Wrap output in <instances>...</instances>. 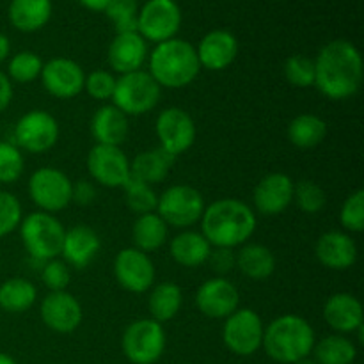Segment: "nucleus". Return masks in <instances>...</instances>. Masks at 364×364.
<instances>
[{
    "label": "nucleus",
    "instance_id": "7ed1b4c3",
    "mask_svg": "<svg viewBox=\"0 0 364 364\" xmlns=\"http://www.w3.org/2000/svg\"><path fill=\"white\" fill-rule=\"evenodd\" d=\"M199 66L196 46L187 39L173 38L159 43L149 55L148 73L160 87L183 89L198 78Z\"/></svg>",
    "mask_w": 364,
    "mask_h": 364
},
{
    "label": "nucleus",
    "instance_id": "dca6fc26",
    "mask_svg": "<svg viewBox=\"0 0 364 364\" xmlns=\"http://www.w3.org/2000/svg\"><path fill=\"white\" fill-rule=\"evenodd\" d=\"M43 87L48 95L59 100L77 98L84 91L85 73L82 66L66 57H53L43 64L41 70Z\"/></svg>",
    "mask_w": 364,
    "mask_h": 364
},
{
    "label": "nucleus",
    "instance_id": "473e14b6",
    "mask_svg": "<svg viewBox=\"0 0 364 364\" xmlns=\"http://www.w3.org/2000/svg\"><path fill=\"white\" fill-rule=\"evenodd\" d=\"M288 141L301 149H311L322 144L327 135V124L316 114H299L288 124Z\"/></svg>",
    "mask_w": 364,
    "mask_h": 364
},
{
    "label": "nucleus",
    "instance_id": "9b49d317",
    "mask_svg": "<svg viewBox=\"0 0 364 364\" xmlns=\"http://www.w3.org/2000/svg\"><path fill=\"white\" fill-rule=\"evenodd\" d=\"M181 27V9L176 0H148L139 7L137 32L155 45L176 38Z\"/></svg>",
    "mask_w": 364,
    "mask_h": 364
},
{
    "label": "nucleus",
    "instance_id": "a19ab883",
    "mask_svg": "<svg viewBox=\"0 0 364 364\" xmlns=\"http://www.w3.org/2000/svg\"><path fill=\"white\" fill-rule=\"evenodd\" d=\"M340 223L350 233H363L364 231V191L352 192L343 201L340 210Z\"/></svg>",
    "mask_w": 364,
    "mask_h": 364
},
{
    "label": "nucleus",
    "instance_id": "864d4df0",
    "mask_svg": "<svg viewBox=\"0 0 364 364\" xmlns=\"http://www.w3.org/2000/svg\"><path fill=\"white\" fill-rule=\"evenodd\" d=\"M187 364H188V363H187Z\"/></svg>",
    "mask_w": 364,
    "mask_h": 364
},
{
    "label": "nucleus",
    "instance_id": "a878e982",
    "mask_svg": "<svg viewBox=\"0 0 364 364\" xmlns=\"http://www.w3.org/2000/svg\"><path fill=\"white\" fill-rule=\"evenodd\" d=\"M171 258L181 267L194 269L201 267L208 262V256L212 252V245L208 244L201 231L185 230L178 233L169 244Z\"/></svg>",
    "mask_w": 364,
    "mask_h": 364
},
{
    "label": "nucleus",
    "instance_id": "bb28decb",
    "mask_svg": "<svg viewBox=\"0 0 364 364\" xmlns=\"http://www.w3.org/2000/svg\"><path fill=\"white\" fill-rule=\"evenodd\" d=\"M11 25L20 32H38L52 18V0H11Z\"/></svg>",
    "mask_w": 364,
    "mask_h": 364
},
{
    "label": "nucleus",
    "instance_id": "39448f33",
    "mask_svg": "<svg viewBox=\"0 0 364 364\" xmlns=\"http://www.w3.org/2000/svg\"><path fill=\"white\" fill-rule=\"evenodd\" d=\"M21 244L31 258L48 262L60 256L66 230L55 215L46 212H34L23 217L18 226Z\"/></svg>",
    "mask_w": 364,
    "mask_h": 364
},
{
    "label": "nucleus",
    "instance_id": "5701e85b",
    "mask_svg": "<svg viewBox=\"0 0 364 364\" xmlns=\"http://www.w3.org/2000/svg\"><path fill=\"white\" fill-rule=\"evenodd\" d=\"M323 320L340 334H352L364 326L363 304L358 297L347 291L331 295L323 304Z\"/></svg>",
    "mask_w": 364,
    "mask_h": 364
},
{
    "label": "nucleus",
    "instance_id": "37998d69",
    "mask_svg": "<svg viewBox=\"0 0 364 364\" xmlns=\"http://www.w3.org/2000/svg\"><path fill=\"white\" fill-rule=\"evenodd\" d=\"M114 87H116V77H114L110 71L95 70L89 75H85L84 91L87 92L91 98L98 100V102L112 100Z\"/></svg>",
    "mask_w": 364,
    "mask_h": 364
},
{
    "label": "nucleus",
    "instance_id": "c03bdc74",
    "mask_svg": "<svg viewBox=\"0 0 364 364\" xmlns=\"http://www.w3.org/2000/svg\"><path fill=\"white\" fill-rule=\"evenodd\" d=\"M71 272L70 267L66 265V262L55 258L48 259V262L43 263L41 269V281L45 283V287L50 291H64L70 284Z\"/></svg>",
    "mask_w": 364,
    "mask_h": 364
},
{
    "label": "nucleus",
    "instance_id": "20e7f679",
    "mask_svg": "<svg viewBox=\"0 0 364 364\" xmlns=\"http://www.w3.org/2000/svg\"><path fill=\"white\" fill-rule=\"evenodd\" d=\"M315 341V331L308 320L299 315H283L265 327L262 348L272 361L294 364L311 355Z\"/></svg>",
    "mask_w": 364,
    "mask_h": 364
},
{
    "label": "nucleus",
    "instance_id": "9d476101",
    "mask_svg": "<svg viewBox=\"0 0 364 364\" xmlns=\"http://www.w3.org/2000/svg\"><path fill=\"white\" fill-rule=\"evenodd\" d=\"M73 181L60 169L41 167L28 178V196L31 201L41 212L55 213L70 206Z\"/></svg>",
    "mask_w": 364,
    "mask_h": 364
},
{
    "label": "nucleus",
    "instance_id": "4c0bfd02",
    "mask_svg": "<svg viewBox=\"0 0 364 364\" xmlns=\"http://www.w3.org/2000/svg\"><path fill=\"white\" fill-rule=\"evenodd\" d=\"M25 159L21 149L14 142L0 141V183L9 185L21 178Z\"/></svg>",
    "mask_w": 364,
    "mask_h": 364
},
{
    "label": "nucleus",
    "instance_id": "09e8293b",
    "mask_svg": "<svg viewBox=\"0 0 364 364\" xmlns=\"http://www.w3.org/2000/svg\"><path fill=\"white\" fill-rule=\"evenodd\" d=\"M85 9L95 11V13H103L107 9V6L110 4V0H78Z\"/></svg>",
    "mask_w": 364,
    "mask_h": 364
},
{
    "label": "nucleus",
    "instance_id": "a18cd8bd",
    "mask_svg": "<svg viewBox=\"0 0 364 364\" xmlns=\"http://www.w3.org/2000/svg\"><path fill=\"white\" fill-rule=\"evenodd\" d=\"M206 263H210V267H212V270L217 276L224 277L237 267V255H235V249L212 247V252H210L208 262Z\"/></svg>",
    "mask_w": 364,
    "mask_h": 364
},
{
    "label": "nucleus",
    "instance_id": "2eb2a0df",
    "mask_svg": "<svg viewBox=\"0 0 364 364\" xmlns=\"http://www.w3.org/2000/svg\"><path fill=\"white\" fill-rule=\"evenodd\" d=\"M155 265L146 252L135 247L121 249L114 259L117 284L130 294H146L155 284Z\"/></svg>",
    "mask_w": 364,
    "mask_h": 364
},
{
    "label": "nucleus",
    "instance_id": "cd10ccee",
    "mask_svg": "<svg viewBox=\"0 0 364 364\" xmlns=\"http://www.w3.org/2000/svg\"><path fill=\"white\" fill-rule=\"evenodd\" d=\"M173 164L174 156L160 148L141 151L130 162V178L148 185L160 183L167 178Z\"/></svg>",
    "mask_w": 364,
    "mask_h": 364
},
{
    "label": "nucleus",
    "instance_id": "a211bd4d",
    "mask_svg": "<svg viewBox=\"0 0 364 364\" xmlns=\"http://www.w3.org/2000/svg\"><path fill=\"white\" fill-rule=\"evenodd\" d=\"M240 304V294L237 287L226 277H212L198 288L196 306L201 315L208 318H228Z\"/></svg>",
    "mask_w": 364,
    "mask_h": 364
},
{
    "label": "nucleus",
    "instance_id": "7c9ffc66",
    "mask_svg": "<svg viewBox=\"0 0 364 364\" xmlns=\"http://www.w3.org/2000/svg\"><path fill=\"white\" fill-rule=\"evenodd\" d=\"M38 301V288L23 277H11L0 284V309L11 315L28 311Z\"/></svg>",
    "mask_w": 364,
    "mask_h": 364
},
{
    "label": "nucleus",
    "instance_id": "aec40b11",
    "mask_svg": "<svg viewBox=\"0 0 364 364\" xmlns=\"http://www.w3.org/2000/svg\"><path fill=\"white\" fill-rule=\"evenodd\" d=\"M199 66L210 71H223L235 63L238 55V41L230 31L215 28L205 34L196 46Z\"/></svg>",
    "mask_w": 364,
    "mask_h": 364
},
{
    "label": "nucleus",
    "instance_id": "f3484780",
    "mask_svg": "<svg viewBox=\"0 0 364 364\" xmlns=\"http://www.w3.org/2000/svg\"><path fill=\"white\" fill-rule=\"evenodd\" d=\"M43 323L50 331L59 334H70L80 327L84 311L77 297L70 291H50L39 306Z\"/></svg>",
    "mask_w": 364,
    "mask_h": 364
},
{
    "label": "nucleus",
    "instance_id": "f03ea898",
    "mask_svg": "<svg viewBox=\"0 0 364 364\" xmlns=\"http://www.w3.org/2000/svg\"><path fill=\"white\" fill-rule=\"evenodd\" d=\"M201 235L212 247L235 249L247 244L256 231V213L240 199L210 203L201 215Z\"/></svg>",
    "mask_w": 364,
    "mask_h": 364
},
{
    "label": "nucleus",
    "instance_id": "1a4fd4ad",
    "mask_svg": "<svg viewBox=\"0 0 364 364\" xmlns=\"http://www.w3.org/2000/svg\"><path fill=\"white\" fill-rule=\"evenodd\" d=\"M224 320L226 322L223 326V341L228 350L240 358H249L262 348L265 326L258 313L247 308H238Z\"/></svg>",
    "mask_w": 364,
    "mask_h": 364
},
{
    "label": "nucleus",
    "instance_id": "e433bc0d",
    "mask_svg": "<svg viewBox=\"0 0 364 364\" xmlns=\"http://www.w3.org/2000/svg\"><path fill=\"white\" fill-rule=\"evenodd\" d=\"M103 13L114 23L116 34H121V32H137V0H110V4Z\"/></svg>",
    "mask_w": 364,
    "mask_h": 364
},
{
    "label": "nucleus",
    "instance_id": "393cba45",
    "mask_svg": "<svg viewBox=\"0 0 364 364\" xmlns=\"http://www.w3.org/2000/svg\"><path fill=\"white\" fill-rule=\"evenodd\" d=\"M130 132L128 116H124L117 107L102 105L91 119V134L96 144L117 146L121 148Z\"/></svg>",
    "mask_w": 364,
    "mask_h": 364
},
{
    "label": "nucleus",
    "instance_id": "8fccbe9b",
    "mask_svg": "<svg viewBox=\"0 0 364 364\" xmlns=\"http://www.w3.org/2000/svg\"><path fill=\"white\" fill-rule=\"evenodd\" d=\"M9 52H11V43H9V38H7L6 34H2L0 32V64L4 63V60L9 57Z\"/></svg>",
    "mask_w": 364,
    "mask_h": 364
},
{
    "label": "nucleus",
    "instance_id": "3c124183",
    "mask_svg": "<svg viewBox=\"0 0 364 364\" xmlns=\"http://www.w3.org/2000/svg\"><path fill=\"white\" fill-rule=\"evenodd\" d=\"M0 364H16V361H14L11 355L4 354V352H0Z\"/></svg>",
    "mask_w": 364,
    "mask_h": 364
},
{
    "label": "nucleus",
    "instance_id": "f704fd0d",
    "mask_svg": "<svg viewBox=\"0 0 364 364\" xmlns=\"http://www.w3.org/2000/svg\"><path fill=\"white\" fill-rule=\"evenodd\" d=\"M43 64L45 63L38 53L23 50V52H18L11 57L6 75L11 82H16V84H31L41 77Z\"/></svg>",
    "mask_w": 364,
    "mask_h": 364
},
{
    "label": "nucleus",
    "instance_id": "603ef678",
    "mask_svg": "<svg viewBox=\"0 0 364 364\" xmlns=\"http://www.w3.org/2000/svg\"><path fill=\"white\" fill-rule=\"evenodd\" d=\"M294 364H316V363H315V359H313V358H304V359H301V361H297Z\"/></svg>",
    "mask_w": 364,
    "mask_h": 364
},
{
    "label": "nucleus",
    "instance_id": "ea45409f",
    "mask_svg": "<svg viewBox=\"0 0 364 364\" xmlns=\"http://www.w3.org/2000/svg\"><path fill=\"white\" fill-rule=\"evenodd\" d=\"M294 201L304 213L315 215L326 208L327 196L320 185L311 180H302L294 187Z\"/></svg>",
    "mask_w": 364,
    "mask_h": 364
},
{
    "label": "nucleus",
    "instance_id": "c9c22d12",
    "mask_svg": "<svg viewBox=\"0 0 364 364\" xmlns=\"http://www.w3.org/2000/svg\"><path fill=\"white\" fill-rule=\"evenodd\" d=\"M124 191V201L127 206L137 215H144V213L156 212V203H159V194L153 191L151 185L142 183V181L132 180L123 187Z\"/></svg>",
    "mask_w": 364,
    "mask_h": 364
},
{
    "label": "nucleus",
    "instance_id": "2f4dec72",
    "mask_svg": "<svg viewBox=\"0 0 364 364\" xmlns=\"http://www.w3.org/2000/svg\"><path fill=\"white\" fill-rule=\"evenodd\" d=\"M183 304V291L173 281L160 283L151 288V294L148 299L149 315L155 322L166 323L173 320L180 313Z\"/></svg>",
    "mask_w": 364,
    "mask_h": 364
},
{
    "label": "nucleus",
    "instance_id": "49530a36",
    "mask_svg": "<svg viewBox=\"0 0 364 364\" xmlns=\"http://www.w3.org/2000/svg\"><path fill=\"white\" fill-rule=\"evenodd\" d=\"M96 199V188L89 180H80L73 183L71 188V203H77L80 206L91 205Z\"/></svg>",
    "mask_w": 364,
    "mask_h": 364
},
{
    "label": "nucleus",
    "instance_id": "412c9836",
    "mask_svg": "<svg viewBox=\"0 0 364 364\" xmlns=\"http://www.w3.org/2000/svg\"><path fill=\"white\" fill-rule=\"evenodd\" d=\"M146 59H148V43L139 32H121L110 41L107 60L116 73L127 75L139 71Z\"/></svg>",
    "mask_w": 364,
    "mask_h": 364
},
{
    "label": "nucleus",
    "instance_id": "f257e3e1",
    "mask_svg": "<svg viewBox=\"0 0 364 364\" xmlns=\"http://www.w3.org/2000/svg\"><path fill=\"white\" fill-rule=\"evenodd\" d=\"M364 77L361 52L347 39L322 46L315 59V87L326 98L343 102L359 92Z\"/></svg>",
    "mask_w": 364,
    "mask_h": 364
},
{
    "label": "nucleus",
    "instance_id": "79ce46f5",
    "mask_svg": "<svg viewBox=\"0 0 364 364\" xmlns=\"http://www.w3.org/2000/svg\"><path fill=\"white\" fill-rule=\"evenodd\" d=\"M23 212H21L20 199L7 191H0V238L7 237L18 230Z\"/></svg>",
    "mask_w": 364,
    "mask_h": 364
},
{
    "label": "nucleus",
    "instance_id": "c756f323",
    "mask_svg": "<svg viewBox=\"0 0 364 364\" xmlns=\"http://www.w3.org/2000/svg\"><path fill=\"white\" fill-rule=\"evenodd\" d=\"M237 269L247 279L263 281L276 270V256L262 244H244L237 252Z\"/></svg>",
    "mask_w": 364,
    "mask_h": 364
},
{
    "label": "nucleus",
    "instance_id": "4be33fe9",
    "mask_svg": "<svg viewBox=\"0 0 364 364\" xmlns=\"http://www.w3.org/2000/svg\"><path fill=\"white\" fill-rule=\"evenodd\" d=\"M100 249H102V240L98 233L85 224H77L66 230L60 256L68 267L82 270L91 265L92 259L98 256Z\"/></svg>",
    "mask_w": 364,
    "mask_h": 364
},
{
    "label": "nucleus",
    "instance_id": "6ab92c4d",
    "mask_svg": "<svg viewBox=\"0 0 364 364\" xmlns=\"http://www.w3.org/2000/svg\"><path fill=\"white\" fill-rule=\"evenodd\" d=\"M294 180L284 173H270L258 181L252 194L256 212L274 217L287 212L294 203Z\"/></svg>",
    "mask_w": 364,
    "mask_h": 364
},
{
    "label": "nucleus",
    "instance_id": "6e6552de",
    "mask_svg": "<svg viewBox=\"0 0 364 364\" xmlns=\"http://www.w3.org/2000/svg\"><path fill=\"white\" fill-rule=\"evenodd\" d=\"M123 354L132 364H155L166 350V331L153 318L132 322L121 338Z\"/></svg>",
    "mask_w": 364,
    "mask_h": 364
},
{
    "label": "nucleus",
    "instance_id": "b1692460",
    "mask_svg": "<svg viewBox=\"0 0 364 364\" xmlns=\"http://www.w3.org/2000/svg\"><path fill=\"white\" fill-rule=\"evenodd\" d=\"M315 255L326 269L347 270L358 262V245L348 233L327 231L316 242Z\"/></svg>",
    "mask_w": 364,
    "mask_h": 364
},
{
    "label": "nucleus",
    "instance_id": "58836bf2",
    "mask_svg": "<svg viewBox=\"0 0 364 364\" xmlns=\"http://www.w3.org/2000/svg\"><path fill=\"white\" fill-rule=\"evenodd\" d=\"M284 77L294 87H315V59H309L301 53L290 55L284 63Z\"/></svg>",
    "mask_w": 364,
    "mask_h": 364
},
{
    "label": "nucleus",
    "instance_id": "f8f14e48",
    "mask_svg": "<svg viewBox=\"0 0 364 364\" xmlns=\"http://www.w3.org/2000/svg\"><path fill=\"white\" fill-rule=\"evenodd\" d=\"M59 141V123L46 110H28L14 124V144L28 153H45Z\"/></svg>",
    "mask_w": 364,
    "mask_h": 364
},
{
    "label": "nucleus",
    "instance_id": "423d86ee",
    "mask_svg": "<svg viewBox=\"0 0 364 364\" xmlns=\"http://www.w3.org/2000/svg\"><path fill=\"white\" fill-rule=\"evenodd\" d=\"M162 87L148 71H134L116 78L112 95V105L124 116H144L151 112L160 102Z\"/></svg>",
    "mask_w": 364,
    "mask_h": 364
},
{
    "label": "nucleus",
    "instance_id": "ddd939ff",
    "mask_svg": "<svg viewBox=\"0 0 364 364\" xmlns=\"http://www.w3.org/2000/svg\"><path fill=\"white\" fill-rule=\"evenodd\" d=\"M155 132L160 142L159 148L174 159L194 146L196 123L191 114L180 107L164 109L155 121Z\"/></svg>",
    "mask_w": 364,
    "mask_h": 364
},
{
    "label": "nucleus",
    "instance_id": "4468645a",
    "mask_svg": "<svg viewBox=\"0 0 364 364\" xmlns=\"http://www.w3.org/2000/svg\"><path fill=\"white\" fill-rule=\"evenodd\" d=\"M87 171L102 187L123 188L130 181V160L117 146H92L87 155Z\"/></svg>",
    "mask_w": 364,
    "mask_h": 364
},
{
    "label": "nucleus",
    "instance_id": "72a5a7b5",
    "mask_svg": "<svg viewBox=\"0 0 364 364\" xmlns=\"http://www.w3.org/2000/svg\"><path fill=\"white\" fill-rule=\"evenodd\" d=\"M311 354L316 364H352L358 358V348L343 334H331L315 341Z\"/></svg>",
    "mask_w": 364,
    "mask_h": 364
},
{
    "label": "nucleus",
    "instance_id": "de8ad7c7",
    "mask_svg": "<svg viewBox=\"0 0 364 364\" xmlns=\"http://www.w3.org/2000/svg\"><path fill=\"white\" fill-rule=\"evenodd\" d=\"M11 100H13V82L0 70V114L11 105Z\"/></svg>",
    "mask_w": 364,
    "mask_h": 364
},
{
    "label": "nucleus",
    "instance_id": "0eeeda50",
    "mask_svg": "<svg viewBox=\"0 0 364 364\" xmlns=\"http://www.w3.org/2000/svg\"><path fill=\"white\" fill-rule=\"evenodd\" d=\"M205 208V198L201 192L183 183L166 188L156 203V213L162 217L164 223L180 230H187L199 223Z\"/></svg>",
    "mask_w": 364,
    "mask_h": 364
},
{
    "label": "nucleus",
    "instance_id": "c85d7f7f",
    "mask_svg": "<svg viewBox=\"0 0 364 364\" xmlns=\"http://www.w3.org/2000/svg\"><path fill=\"white\" fill-rule=\"evenodd\" d=\"M167 233H169V226L164 223V219L156 212L137 215L134 228H132L134 247L146 252V255L159 251L166 244Z\"/></svg>",
    "mask_w": 364,
    "mask_h": 364
}]
</instances>
